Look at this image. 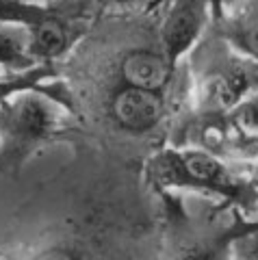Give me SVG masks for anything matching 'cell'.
<instances>
[{
	"mask_svg": "<svg viewBox=\"0 0 258 260\" xmlns=\"http://www.w3.org/2000/svg\"><path fill=\"white\" fill-rule=\"evenodd\" d=\"M59 107L39 91H20L0 104V172L18 169L37 148L63 133Z\"/></svg>",
	"mask_w": 258,
	"mask_h": 260,
	"instance_id": "cell-1",
	"label": "cell"
},
{
	"mask_svg": "<svg viewBox=\"0 0 258 260\" xmlns=\"http://www.w3.org/2000/svg\"><path fill=\"white\" fill-rule=\"evenodd\" d=\"M83 5L78 0H0V22L22 26L28 32L30 52L37 63L50 65L70 52L78 35L76 22Z\"/></svg>",
	"mask_w": 258,
	"mask_h": 260,
	"instance_id": "cell-2",
	"label": "cell"
},
{
	"mask_svg": "<svg viewBox=\"0 0 258 260\" xmlns=\"http://www.w3.org/2000/svg\"><path fill=\"white\" fill-rule=\"evenodd\" d=\"M146 174L158 191L191 189L230 200L243 193V186L223 158L198 148H169L158 152L148 160Z\"/></svg>",
	"mask_w": 258,
	"mask_h": 260,
	"instance_id": "cell-3",
	"label": "cell"
},
{
	"mask_svg": "<svg viewBox=\"0 0 258 260\" xmlns=\"http://www.w3.org/2000/svg\"><path fill=\"white\" fill-rule=\"evenodd\" d=\"M107 115L126 135H148L165 121V93L115 85L107 100Z\"/></svg>",
	"mask_w": 258,
	"mask_h": 260,
	"instance_id": "cell-4",
	"label": "cell"
},
{
	"mask_svg": "<svg viewBox=\"0 0 258 260\" xmlns=\"http://www.w3.org/2000/svg\"><path fill=\"white\" fill-rule=\"evenodd\" d=\"M208 18H211V0L169 3L158 26V48L174 68L204 35Z\"/></svg>",
	"mask_w": 258,
	"mask_h": 260,
	"instance_id": "cell-5",
	"label": "cell"
},
{
	"mask_svg": "<svg viewBox=\"0 0 258 260\" xmlns=\"http://www.w3.org/2000/svg\"><path fill=\"white\" fill-rule=\"evenodd\" d=\"M249 74L239 61H217L202 72L198 83V113L228 115L237 104L247 98Z\"/></svg>",
	"mask_w": 258,
	"mask_h": 260,
	"instance_id": "cell-6",
	"label": "cell"
},
{
	"mask_svg": "<svg viewBox=\"0 0 258 260\" xmlns=\"http://www.w3.org/2000/svg\"><path fill=\"white\" fill-rule=\"evenodd\" d=\"M117 83L115 85H128L137 89H148V91H160L165 93L174 78L176 68L167 61V56L158 48L150 46H137L119 56L117 61Z\"/></svg>",
	"mask_w": 258,
	"mask_h": 260,
	"instance_id": "cell-7",
	"label": "cell"
},
{
	"mask_svg": "<svg viewBox=\"0 0 258 260\" xmlns=\"http://www.w3.org/2000/svg\"><path fill=\"white\" fill-rule=\"evenodd\" d=\"M37 59L30 52L28 32L15 24L0 22V78L22 74L37 68Z\"/></svg>",
	"mask_w": 258,
	"mask_h": 260,
	"instance_id": "cell-8",
	"label": "cell"
},
{
	"mask_svg": "<svg viewBox=\"0 0 258 260\" xmlns=\"http://www.w3.org/2000/svg\"><path fill=\"white\" fill-rule=\"evenodd\" d=\"M217 22L241 50L258 59V0H243L232 15H221Z\"/></svg>",
	"mask_w": 258,
	"mask_h": 260,
	"instance_id": "cell-9",
	"label": "cell"
},
{
	"mask_svg": "<svg viewBox=\"0 0 258 260\" xmlns=\"http://www.w3.org/2000/svg\"><path fill=\"white\" fill-rule=\"evenodd\" d=\"M228 124L237 139L243 141H258V93L243 98L228 115Z\"/></svg>",
	"mask_w": 258,
	"mask_h": 260,
	"instance_id": "cell-10",
	"label": "cell"
},
{
	"mask_svg": "<svg viewBox=\"0 0 258 260\" xmlns=\"http://www.w3.org/2000/svg\"><path fill=\"white\" fill-rule=\"evenodd\" d=\"M26 260H85V256L80 254L78 247L70 245V243H48Z\"/></svg>",
	"mask_w": 258,
	"mask_h": 260,
	"instance_id": "cell-11",
	"label": "cell"
},
{
	"mask_svg": "<svg viewBox=\"0 0 258 260\" xmlns=\"http://www.w3.org/2000/svg\"><path fill=\"white\" fill-rule=\"evenodd\" d=\"M232 247L239 260H258V228L249 225L232 239Z\"/></svg>",
	"mask_w": 258,
	"mask_h": 260,
	"instance_id": "cell-12",
	"label": "cell"
},
{
	"mask_svg": "<svg viewBox=\"0 0 258 260\" xmlns=\"http://www.w3.org/2000/svg\"><path fill=\"white\" fill-rule=\"evenodd\" d=\"M174 260H221V256L217 254V251H208V249H191Z\"/></svg>",
	"mask_w": 258,
	"mask_h": 260,
	"instance_id": "cell-13",
	"label": "cell"
},
{
	"mask_svg": "<svg viewBox=\"0 0 258 260\" xmlns=\"http://www.w3.org/2000/svg\"><path fill=\"white\" fill-rule=\"evenodd\" d=\"M221 11H223V0H211V18L215 22L221 18Z\"/></svg>",
	"mask_w": 258,
	"mask_h": 260,
	"instance_id": "cell-14",
	"label": "cell"
},
{
	"mask_svg": "<svg viewBox=\"0 0 258 260\" xmlns=\"http://www.w3.org/2000/svg\"><path fill=\"white\" fill-rule=\"evenodd\" d=\"M44 3H54V0H44Z\"/></svg>",
	"mask_w": 258,
	"mask_h": 260,
	"instance_id": "cell-15",
	"label": "cell"
}]
</instances>
